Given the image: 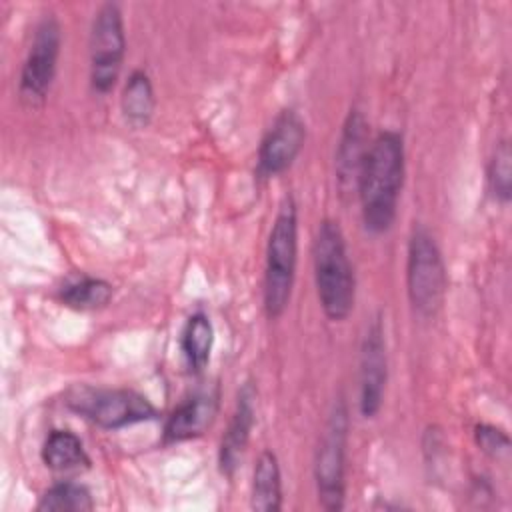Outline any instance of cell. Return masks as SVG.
I'll use <instances>...</instances> for the list:
<instances>
[{
    "label": "cell",
    "instance_id": "cell-6",
    "mask_svg": "<svg viewBox=\"0 0 512 512\" xmlns=\"http://www.w3.org/2000/svg\"><path fill=\"white\" fill-rule=\"evenodd\" d=\"M66 404L104 430H118L158 416L146 396L128 388H76L68 394Z\"/></svg>",
    "mask_w": 512,
    "mask_h": 512
},
{
    "label": "cell",
    "instance_id": "cell-3",
    "mask_svg": "<svg viewBox=\"0 0 512 512\" xmlns=\"http://www.w3.org/2000/svg\"><path fill=\"white\" fill-rule=\"evenodd\" d=\"M298 262V206L292 194H286L274 216L264 262V312L270 320L280 318L292 296Z\"/></svg>",
    "mask_w": 512,
    "mask_h": 512
},
{
    "label": "cell",
    "instance_id": "cell-16",
    "mask_svg": "<svg viewBox=\"0 0 512 512\" xmlns=\"http://www.w3.org/2000/svg\"><path fill=\"white\" fill-rule=\"evenodd\" d=\"M212 342H214V328L208 314L194 312L186 320L180 336L182 356L190 372L198 374L206 368L212 352Z\"/></svg>",
    "mask_w": 512,
    "mask_h": 512
},
{
    "label": "cell",
    "instance_id": "cell-2",
    "mask_svg": "<svg viewBox=\"0 0 512 512\" xmlns=\"http://www.w3.org/2000/svg\"><path fill=\"white\" fill-rule=\"evenodd\" d=\"M314 282L320 306L328 320L342 322L354 310L356 278L346 238L336 220H322L312 242Z\"/></svg>",
    "mask_w": 512,
    "mask_h": 512
},
{
    "label": "cell",
    "instance_id": "cell-7",
    "mask_svg": "<svg viewBox=\"0 0 512 512\" xmlns=\"http://www.w3.org/2000/svg\"><path fill=\"white\" fill-rule=\"evenodd\" d=\"M126 52V34L122 10L116 2L102 4L92 20L88 56H90V86L96 94H108L120 76Z\"/></svg>",
    "mask_w": 512,
    "mask_h": 512
},
{
    "label": "cell",
    "instance_id": "cell-11",
    "mask_svg": "<svg viewBox=\"0 0 512 512\" xmlns=\"http://www.w3.org/2000/svg\"><path fill=\"white\" fill-rule=\"evenodd\" d=\"M370 142L372 140H368V122L364 114L360 110H350L342 124L334 156V172L342 196H356L360 172Z\"/></svg>",
    "mask_w": 512,
    "mask_h": 512
},
{
    "label": "cell",
    "instance_id": "cell-4",
    "mask_svg": "<svg viewBox=\"0 0 512 512\" xmlns=\"http://www.w3.org/2000/svg\"><path fill=\"white\" fill-rule=\"evenodd\" d=\"M446 266L442 252L424 226H414L406 254V292L420 318H434L446 296Z\"/></svg>",
    "mask_w": 512,
    "mask_h": 512
},
{
    "label": "cell",
    "instance_id": "cell-21",
    "mask_svg": "<svg viewBox=\"0 0 512 512\" xmlns=\"http://www.w3.org/2000/svg\"><path fill=\"white\" fill-rule=\"evenodd\" d=\"M474 440L478 448L492 458H502L510 450L508 434L502 428H496L492 424H478L474 428Z\"/></svg>",
    "mask_w": 512,
    "mask_h": 512
},
{
    "label": "cell",
    "instance_id": "cell-17",
    "mask_svg": "<svg viewBox=\"0 0 512 512\" xmlns=\"http://www.w3.org/2000/svg\"><path fill=\"white\" fill-rule=\"evenodd\" d=\"M42 462L56 472L76 470L90 464L82 440L70 430H52L42 444Z\"/></svg>",
    "mask_w": 512,
    "mask_h": 512
},
{
    "label": "cell",
    "instance_id": "cell-10",
    "mask_svg": "<svg viewBox=\"0 0 512 512\" xmlns=\"http://www.w3.org/2000/svg\"><path fill=\"white\" fill-rule=\"evenodd\" d=\"M388 378V356L382 320L376 316L362 338L360 344V414L364 418H374L384 400Z\"/></svg>",
    "mask_w": 512,
    "mask_h": 512
},
{
    "label": "cell",
    "instance_id": "cell-12",
    "mask_svg": "<svg viewBox=\"0 0 512 512\" xmlns=\"http://www.w3.org/2000/svg\"><path fill=\"white\" fill-rule=\"evenodd\" d=\"M218 408V388H206L184 398L164 422V444H178L202 436L212 426Z\"/></svg>",
    "mask_w": 512,
    "mask_h": 512
},
{
    "label": "cell",
    "instance_id": "cell-13",
    "mask_svg": "<svg viewBox=\"0 0 512 512\" xmlns=\"http://www.w3.org/2000/svg\"><path fill=\"white\" fill-rule=\"evenodd\" d=\"M256 418V390L252 382H246L236 396V406L232 412V418L228 422V428L220 440L218 450V464L222 474L232 476L238 468L244 450L250 440V432Z\"/></svg>",
    "mask_w": 512,
    "mask_h": 512
},
{
    "label": "cell",
    "instance_id": "cell-14",
    "mask_svg": "<svg viewBox=\"0 0 512 512\" xmlns=\"http://www.w3.org/2000/svg\"><path fill=\"white\" fill-rule=\"evenodd\" d=\"M250 506L258 512H278L282 508V474L278 458L272 450L260 452L256 460Z\"/></svg>",
    "mask_w": 512,
    "mask_h": 512
},
{
    "label": "cell",
    "instance_id": "cell-1",
    "mask_svg": "<svg viewBox=\"0 0 512 512\" xmlns=\"http://www.w3.org/2000/svg\"><path fill=\"white\" fill-rule=\"evenodd\" d=\"M404 174L406 152L402 134L396 130L378 132L366 152L356 188L362 222L370 234H386L392 228Z\"/></svg>",
    "mask_w": 512,
    "mask_h": 512
},
{
    "label": "cell",
    "instance_id": "cell-15",
    "mask_svg": "<svg viewBox=\"0 0 512 512\" xmlns=\"http://www.w3.org/2000/svg\"><path fill=\"white\" fill-rule=\"evenodd\" d=\"M156 96L150 76L144 70H134L120 96V110L128 126L132 128H146L154 116Z\"/></svg>",
    "mask_w": 512,
    "mask_h": 512
},
{
    "label": "cell",
    "instance_id": "cell-18",
    "mask_svg": "<svg viewBox=\"0 0 512 512\" xmlns=\"http://www.w3.org/2000/svg\"><path fill=\"white\" fill-rule=\"evenodd\" d=\"M112 294H114V288L108 280L80 276L78 280L64 284L58 292V298L68 308L88 312V310L104 308L112 300Z\"/></svg>",
    "mask_w": 512,
    "mask_h": 512
},
{
    "label": "cell",
    "instance_id": "cell-20",
    "mask_svg": "<svg viewBox=\"0 0 512 512\" xmlns=\"http://www.w3.org/2000/svg\"><path fill=\"white\" fill-rule=\"evenodd\" d=\"M488 188L494 198L502 204L510 202L512 196V150L506 138L498 140L488 160Z\"/></svg>",
    "mask_w": 512,
    "mask_h": 512
},
{
    "label": "cell",
    "instance_id": "cell-8",
    "mask_svg": "<svg viewBox=\"0 0 512 512\" xmlns=\"http://www.w3.org/2000/svg\"><path fill=\"white\" fill-rule=\"evenodd\" d=\"M62 30L52 14H46L34 30L28 54L24 58L20 80H18V100L26 108H40L52 88L58 56H60Z\"/></svg>",
    "mask_w": 512,
    "mask_h": 512
},
{
    "label": "cell",
    "instance_id": "cell-5",
    "mask_svg": "<svg viewBox=\"0 0 512 512\" xmlns=\"http://www.w3.org/2000/svg\"><path fill=\"white\" fill-rule=\"evenodd\" d=\"M348 424V406L340 396L328 412L314 454V482L318 502L328 512H338L344 508Z\"/></svg>",
    "mask_w": 512,
    "mask_h": 512
},
{
    "label": "cell",
    "instance_id": "cell-19",
    "mask_svg": "<svg viewBox=\"0 0 512 512\" xmlns=\"http://www.w3.org/2000/svg\"><path fill=\"white\" fill-rule=\"evenodd\" d=\"M94 508L90 490L78 482H58L50 486L38 500L36 510L42 512H88Z\"/></svg>",
    "mask_w": 512,
    "mask_h": 512
},
{
    "label": "cell",
    "instance_id": "cell-9",
    "mask_svg": "<svg viewBox=\"0 0 512 512\" xmlns=\"http://www.w3.org/2000/svg\"><path fill=\"white\" fill-rule=\"evenodd\" d=\"M306 140V124L294 108H284L266 130L256 160L260 178H274L286 172L298 158Z\"/></svg>",
    "mask_w": 512,
    "mask_h": 512
}]
</instances>
